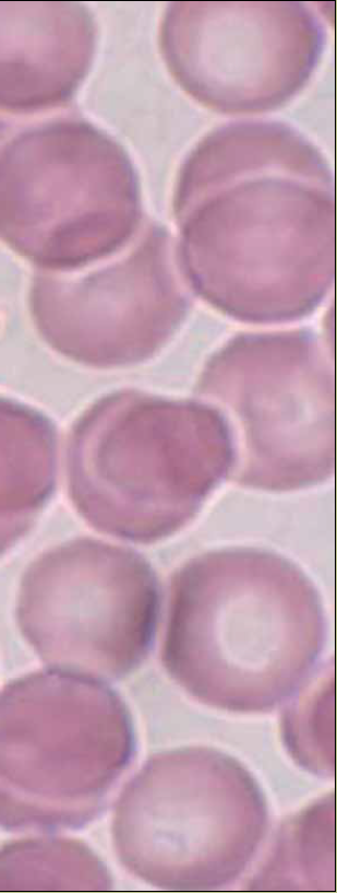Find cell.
Here are the masks:
<instances>
[{
    "mask_svg": "<svg viewBox=\"0 0 337 893\" xmlns=\"http://www.w3.org/2000/svg\"><path fill=\"white\" fill-rule=\"evenodd\" d=\"M172 208L184 278L232 318H299L333 285V172L290 126L241 121L209 132L180 167Z\"/></svg>",
    "mask_w": 337,
    "mask_h": 893,
    "instance_id": "6da1fadb",
    "label": "cell"
},
{
    "mask_svg": "<svg viewBox=\"0 0 337 893\" xmlns=\"http://www.w3.org/2000/svg\"><path fill=\"white\" fill-rule=\"evenodd\" d=\"M326 615L308 575L266 549L200 554L171 577L161 663L188 694L232 713H265L317 668Z\"/></svg>",
    "mask_w": 337,
    "mask_h": 893,
    "instance_id": "7a4b0ae2",
    "label": "cell"
},
{
    "mask_svg": "<svg viewBox=\"0 0 337 893\" xmlns=\"http://www.w3.org/2000/svg\"><path fill=\"white\" fill-rule=\"evenodd\" d=\"M236 454L230 424L210 403L112 392L70 431L68 494L95 530L155 543L193 520L234 468Z\"/></svg>",
    "mask_w": 337,
    "mask_h": 893,
    "instance_id": "3957f363",
    "label": "cell"
},
{
    "mask_svg": "<svg viewBox=\"0 0 337 893\" xmlns=\"http://www.w3.org/2000/svg\"><path fill=\"white\" fill-rule=\"evenodd\" d=\"M132 716L104 680L48 669L0 696V822L53 832L98 818L135 754Z\"/></svg>",
    "mask_w": 337,
    "mask_h": 893,
    "instance_id": "277c9868",
    "label": "cell"
},
{
    "mask_svg": "<svg viewBox=\"0 0 337 893\" xmlns=\"http://www.w3.org/2000/svg\"><path fill=\"white\" fill-rule=\"evenodd\" d=\"M265 796L237 759L192 745L156 753L123 786L111 821L122 866L166 890L237 881L267 831Z\"/></svg>",
    "mask_w": 337,
    "mask_h": 893,
    "instance_id": "5b68a950",
    "label": "cell"
},
{
    "mask_svg": "<svg viewBox=\"0 0 337 893\" xmlns=\"http://www.w3.org/2000/svg\"><path fill=\"white\" fill-rule=\"evenodd\" d=\"M141 222L134 165L93 124L53 118L3 142L1 237L37 269L74 271L110 258L135 238Z\"/></svg>",
    "mask_w": 337,
    "mask_h": 893,
    "instance_id": "8992f818",
    "label": "cell"
},
{
    "mask_svg": "<svg viewBox=\"0 0 337 893\" xmlns=\"http://www.w3.org/2000/svg\"><path fill=\"white\" fill-rule=\"evenodd\" d=\"M334 381L325 351L303 332L240 334L209 359L196 389L241 435L237 483L288 492L334 475Z\"/></svg>",
    "mask_w": 337,
    "mask_h": 893,
    "instance_id": "52a82bcc",
    "label": "cell"
},
{
    "mask_svg": "<svg viewBox=\"0 0 337 893\" xmlns=\"http://www.w3.org/2000/svg\"><path fill=\"white\" fill-rule=\"evenodd\" d=\"M159 598L156 573L139 552L79 538L28 565L17 594L16 621L45 665L113 681L147 657Z\"/></svg>",
    "mask_w": 337,
    "mask_h": 893,
    "instance_id": "ba28073f",
    "label": "cell"
},
{
    "mask_svg": "<svg viewBox=\"0 0 337 893\" xmlns=\"http://www.w3.org/2000/svg\"><path fill=\"white\" fill-rule=\"evenodd\" d=\"M325 40L322 21L299 1H174L159 28L179 86L224 114L286 104L311 79Z\"/></svg>",
    "mask_w": 337,
    "mask_h": 893,
    "instance_id": "9c48e42d",
    "label": "cell"
},
{
    "mask_svg": "<svg viewBox=\"0 0 337 893\" xmlns=\"http://www.w3.org/2000/svg\"><path fill=\"white\" fill-rule=\"evenodd\" d=\"M117 257L74 271L38 269L29 289L35 328L79 364L122 367L154 355L190 306L170 236L148 225Z\"/></svg>",
    "mask_w": 337,
    "mask_h": 893,
    "instance_id": "30bf717a",
    "label": "cell"
},
{
    "mask_svg": "<svg viewBox=\"0 0 337 893\" xmlns=\"http://www.w3.org/2000/svg\"><path fill=\"white\" fill-rule=\"evenodd\" d=\"M0 105L27 115L65 105L87 75L97 28L77 1L0 2Z\"/></svg>",
    "mask_w": 337,
    "mask_h": 893,
    "instance_id": "8fae6325",
    "label": "cell"
},
{
    "mask_svg": "<svg viewBox=\"0 0 337 893\" xmlns=\"http://www.w3.org/2000/svg\"><path fill=\"white\" fill-rule=\"evenodd\" d=\"M57 432L40 411L1 400V537L4 551L33 525L53 493Z\"/></svg>",
    "mask_w": 337,
    "mask_h": 893,
    "instance_id": "7c38bea8",
    "label": "cell"
},
{
    "mask_svg": "<svg viewBox=\"0 0 337 893\" xmlns=\"http://www.w3.org/2000/svg\"><path fill=\"white\" fill-rule=\"evenodd\" d=\"M335 799L325 796L285 821L248 890L326 891L335 884Z\"/></svg>",
    "mask_w": 337,
    "mask_h": 893,
    "instance_id": "4fadbf2b",
    "label": "cell"
},
{
    "mask_svg": "<svg viewBox=\"0 0 337 893\" xmlns=\"http://www.w3.org/2000/svg\"><path fill=\"white\" fill-rule=\"evenodd\" d=\"M0 891H107L106 865L83 842L36 836L5 843L0 856Z\"/></svg>",
    "mask_w": 337,
    "mask_h": 893,
    "instance_id": "5bb4252c",
    "label": "cell"
},
{
    "mask_svg": "<svg viewBox=\"0 0 337 893\" xmlns=\"http://www.w3.org/2000/svg\"><path fill=\"white\" fill-rule=\"evenodd\" d=\"M334 683L330 659L296 690L281 716L282 741L292 760L323 777L335 774Z\"/></svg>",
    "mask_w": 337,
    "mask_h": 893,
    "instance_id": "9a60e30c",
    "label": "cell"
}]
</instances>
